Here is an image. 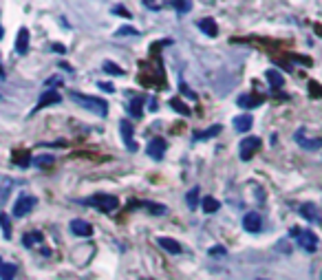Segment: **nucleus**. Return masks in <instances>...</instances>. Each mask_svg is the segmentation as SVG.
I'll list each match as a JSON object with an SVG mask.
<instances>
[{"label":"nucleus","instance_id":"f257e3e1","mask_svg":"<svg viewBox=\"0 0 322 280\" xmlns=\"http://www.w3.org/2000/svg\"><path fill=\"white\" fill-rule=\"evenodd\" d=\"M71 99H75V104H79L82 108L91 110V113L99 115V117H106V113H108V104L102 97H93V95H84V93L71 91Z\"/></svg>","mask_w":322,"mask_h":280},{"label":"nucleus","instance_id":"f03ea898","mask_svg":"<svg viewBox=\"0 0 322 280\" xmlns=\"http://www.w3.org/2000/svg\"><path fill=\"white\" fill-rule=\"evenodd\" d=\"M84 203L95 205L99 212H115L119 208V201H117V196H113V194H95L91 198H86Z\"/></svg>","mask_w":322,"mask_h":280},{"label":"nucleus","instance_id":"7ed1b4c3","mask_svg":"<svg viewBox=\"0 0 322 280\" xmlns=\"http://www.w3.org/2000/svg\"><path fill=\"white\" fill-rule=\"evenodd\" d=\"M35 205H38V198H35V196H31V194H20V196L16 198V205H13V216H16V218L27 216L29 212L35 208Z\"/></svg>","mask_w":322,"mask_h":280},{"label":"nucleus","instance_id":"20e7f679","mask_svg":"<svg viewBox=\"0 0 322 280\" xmlns=\"http://www.w3.org/2000/svg\"><path fill=\"white\" fill-rule=\"evenodd\" d=\"M260 148V139L258 137H245L243 142H240V150H238V154H240V159L243 161H250L252 157H254V152Z\"/></svg>","mask_w":322,"mask_h":280},{"label":"nucleus","instance_id":"39448f33","mask_svg":"<svg viewBox=\"0 0 322 280\" xmlns=\"http://www.w3.org/2000/svg\"><path fill=\"white\" fill-rule=\"evenodd\" d=\"M296 241L300 243V247L307 249V252H316V249H318V236H316V234H313L311 230L300 232L298 236H296Z\"/></svg>","mask_w":322,"mask_h":280},{"label":"nucleus","instance_id":"423d86ee","mask_svg":"<svg viewBox=\"0 0 322 280\" xmlns=\"http://www.w3.org/2000/svg\"><path fill=\"white\" fill-rule=\"evenodd\" d=\"M146 152L150 154L155 161H159L161 157L166 154V139H161V137H155V139H150L148 146H146Z\"/></svg>","mask_w":322,"mask_h":280},{"label":"nucleus","instance_id":"0eeeda50","mask_svg":"<svg viewBox=\"0 0 322 280\" xmlns=\"http://www.w3.org/2000/svg\"><path fill=\"white\" fill-rule=\"evenodd\" d=\"M62 102V95L57 93V91H47V93H42L40 95V99H38V106L33 108V113H38V110H42V108H47V106H51V104H60Z\"/></svg>","mask_w":322,"mask_h":280},{"label":"nucleus","instance_id":"6e6552de","mask_svg":"<svg viewBox=\"0 0 322 280\" xmlns=\"http://www.w3.org/2000/svg\"><path fill=\"white\" fill-rule=\"evenodd\" d=\"M243 227H245L247 232H252V234L260 232V227H263V218H260L258 212H247V214L243 216Z\"/></svg>","mask_w":322,"mask_h":280},{"label":"nucleus","instance_id":"1a4fd4ad","mask_svg":"<svg viewBox=\"0 0 322 280\" xmlns=\"http://www.w3.org/2000/svg\"><path fill=\"white\" fill-rule=\"evenodd\" d=\"M298 212H300V216L307 218L309 223H320V221H322L320 210H318L313 203H305V205H300V210H298Z\"/></svg>","mask_w":322,"mask_h":280},{"label":"nucleus","instance_id":"9d476101","mask_svg":"<svg viewBox=\"0 0 322 280\" xmlns=\"http://www.w3.org/2000/svg\"><path fill=\"white\" fill-rule=\"evenodd\" d=\"M119 130H122V137H124V144H126V148L137 150V144L133 142V124H130L128 119H122Z\"/></svg>","mask_w":322,"mask_h":280},{"label":"nucleus","instance_id":"9b49d317","mask_svg":"<svg viewBox=\"0 0 322 280\" xmlns=\"http://www.w3.org/2000/svg\"><path fill=\"white\" fill-rule=\"evenodd\" d=\"M71 232L75 234V236H91L93 225L86 223V221H82V218H75V221H71Z\"/></svg>","mask_w":322,"mask_h":280},{"label":"nucleus","instance_id":"f8f14e48","mask_svg":"<svg viewBox=\"0 0 322 280\" xmlns=\"http://www.w3.org/2000/svg\"><path fill=\"white\" fill-rule=\"evenodd\" d=\"M27 51H29V29L23 27L18 31V35H16V53L18 55H25Z\"/></svg>","mask_w":322,"mask_h":280},{"label":"nucleus","instance_id":"ddd939ff","mask_svg":"<svg viewBox=\"0 0 322 280\" xmlns=\"http://www.w3.org/2000/svg\"><path fill=\"white\" fill-rule=\"evenodd\" d=\"M303 135H305V130L300 128V130L296 132V137H294L296 142L303 146V148H307V150H318V148H322V139H305Z\"/></svg>","mask_w":322,"mask_h":280},{"label":"nucleus","instance_id":"4468645a","mask_svg":"<svg viewBox=\"0 0 322 280\" xmlns=\"http://www.w3.org/2000/svg\"><path fill=\"white\" fill-rule=\"evenodd\" d=\"M199 29L206 35H210V38H216L218 35V27H216V22H214V18H203V20H199Z\"/></svg>","mask_w":322,"mask_h":280},{"label":"nucleus","instance_id":"2eb2a0df","mask_svg":"<svg viewBox=\"0 0 322 280\" xmlns=\"http://www.w3.org/2000/svg\"><path fill=\"white\" fill-rule=\"evenodd\" d=\"M265 77H267V82H269V86H272L274 91H278V88H283V84H285V77H283L276 69H267Z\"/></svg>","mask_w":322,"mask_h":280},{"label":"nucleus","instance_id":"dca6fc26","mask_svg":"<svg viewBox=\"0 0 322 280\" xmlns=\"http://www.w3.org/2000/svg\"><path fill=\"white\" fill-rule=\"evenodd\" d=\"M157 243L161 247L166 249V252H170V254H181V245L174 238H168V236H159Z\"/></svg>","mask_w":322,"mask_h":280},{"label":"nucleus","instance_id":"f3484780","mask_svg":"<svg viewBox=\"0 0 322 280\" xmlns=\"http://www.w3.org/2000/svg\"><path fill=\"white\" fill-rule=\"evenodd\" d=\"M252 124H254V119L250 115H238V117H234V128H236L238 132H247L252 128Z\"/></svg>","mask_w":322,"mask_h":280},{"label":"nucleus","instance_id":"a211bd4d","mask_svg":"<svg viewBox=\"0 0 322 280\" xmlns=\"http://www.w3.org/2000/svg\"><path fill=\"white\" fill-rule=\"evenodd\" d=\"M18 267L13 263H0V280H13Z\"/></svg>","mask_w":322,"mask_h":280},{"label":"nucleus","instance_id":"6ab92c4d","mask_svg":"<svg viewBox=\"0 0 322 280\" xmlns=\"http://www.w3.org/2000/svg\"><path fill=\"white\" fill-rule=\"evenodd\" d=\"M258 104H260L258 95H240V97H238V106L240 108H256Z\"/></svg>","mask_w":322,"mask_h":280},{"label":"nucleus","instance_id":"aec40b11","mask_svg":"<svg viewBox=\"0 0 322 280\" xmlns=\"http://www.w3.org/2000/svg\"><path fill=\"white\" fill-rule=\"evenodd\" d=\"M201 208H203V212H206V214H214V212L221 208V203H218L214 196H206V198L201 201Z\"/></svg>","mask_w":322,"mask_h":280},{"label":"nucleus","instance_id":"412c9836","mask_svg":"<svg viewBox=\"0 0 322 280\" xmlns=\"http://www.w3.org/2000/svg\"><path fill=\"white\" fill-rule=\"evenodd\" d=\"M42 241H45L42 232H27L25 236H23L25 247H33V245H38V243H42Z\"/></svg>","mask_w":322,"mask_h":280},{"label":"nucleus","instance_id":"4be33fe9","mask_svg":"<svg viewBox=\"0 0 322 280\" xmlns=\"http://www.w3.org/2000/svg\"><path fill=\"white\" fill-rule=\"evenodd\" d=\"M218 132H221V124H216V126H210L208 130L194 132V137H196V139H212V137H216Z\"/></svg>","mask_w":322,"mask_h":280},{"label":"nucleus","instance_id":"5701e85b","mask_svg":"<svg viewBox=\"0 0 322 280\" xmlns=\"http://www.w3.org/2000/svg\"><path fill=\"white\" fill-rule=\"evenodd\" d=\"M31 159L33 157H29V152H13V164L20 168H29L31 166Z\"/></svg>","mask_w":322,"mask_h":280},{"label":"nucleus","instance_id":"b1692460","mask_svg":"<svg viewBox=\"0 0 322 280\" xmlns=\"http://www.w3.org/2000/svg\"><path fill=\"white\" fill-rule=\"evenodd\" d=\"M53 154H40V157H33L31 159V164L33 166H38V168H49V166H53Z\"/></svg>","mask_w":322,"mask_h":280},{"label":"nucleus","instance_id":"393cba45","mask_svg":"<svg viewBox=\"0 0 322 280\" xmlns=\"http://www.w3.org/2000/svg\"><path fill=\"white\" fill-rule=\"evenodd\" d=\"M0 230H3L5 238H11V218L5 212H0Z\"/></svg>","mask_w":322,"mask_h":280},{"label":"nucleus","instance_id":"a878e982","mask_svg":"<svg viewBox=\"0 0 322 280\" xmlns=\"http://www.w3.org/2000/svg\"><path fill=\"white\" fill-rule=\"evenodd\" d=\"M142 205L150 212V214H157V216H161V214H166V212H168V208H166V205H161V203H152V201H148V203H142Z\"/></svg>","mask_w":322,"mask_h":280},{"label":"nucleus","instance_id":"bb28decb","mask_svg":"<svg viewBox=\"0 0 322 280\" xmlns=\"http://www.w3.org/2000/svg\"><path fill=\"white\" fill-rule=\"evenodd\" d=\"M170 106H172L174 110H177L179 115H186V117H188L190 113H192V110H190V106H188V104H184V102L177 99V97H172V99H170Z\"/></svg>","mask_w":322,"mask_h":280},{"label":"nucleus","instance_id":"cd10ccee","mask_svg":"<svg viewBox=\"0 0 322 280\" xmlns=\"http://www.w3.org/2000/svg\"><path fill=\"white\" fill-rule=\"evenodd\" d=\"M186 201H188V205H190V208H199V188H192V190H190V192L186 194Z\"/></svg>","mask_w":322,"mask_h":280},{"label":"nucleus","instance_id":"c85d7f7f","mask_svg":"<svg viewBox=\"0 0 322 280\" xmlns=\"http://www.w3.org/2000/svg\"><path fill=\"white\" fill-rule=\"evenodd\" d=\"M128 110H130V115L137 117V119H139V117L144 115V110H142V99H130Z\"/></svg>","mask_w":322,"mask_h":280},{"label":"nucleus","instance_id":"c756f323","mask_svg":"<svg viewBox=\"0 0 322 280\" xmlns=\"http://www.w3.org/2000/svg\"><path fill=\"white\" fill-rule=\"evenodd\" d=\"M172 7H174V9H177L179 13H186V11L192 9V3H190V0H177V3H172Z\"/></svg>","mask_w":322,"mask_h":280},{"label":"nucleus","instance_id":"7c9ffc66","mask_svg":"<svg viewBox=\"0 0 322 280\" xmlns=\"http://www.w3.org/2000/svg\"><path fill=\"white\" fill-rule=\"evenodd\" d=\"M104 71L111 73V75H124V71H122L115 62H104Z\"/></svg>","mask_w":322,"mask_h":280},{"label":"nucleus","instance_id":"2f4dec72","mask_svg":"<svg viewBox=\"0 0 322 280\" xmlns=\"http://www.w3.org/2000/svg\"><path fill=\"white\" fill-rule=\"evenodd\" d=\"M113 13H117V16H124V18H130V16H133V13H130L128 9H124L122 5H115V7H113Z\"/></svg>","mask_w":322,"mask_h":280},{"label":"nucleus","instance_id":"473e14b6","mask_svg":"<svg viewBox=\"0 0 322 280\" xmlns=\"http://www.w3.org/2000/svg\"><path fill=\"white\" fill-rule=\"evenodd\" d=\"M276 249H278V252H283V254H291V245H287V241H278Z\"/></svg>","mask_w":322,"mask_h":280},{"label":"nucleus","instance_id":"72a5a7b5","mask_svg":"<svg viewBox=\"0 0 322 280\" xmlns=\"http://www.w3.org/2000/svg\"><path fill=\"white\" fill-rule=\"evenodd\" d=\"M117 35H139V31L135 27H122L119 31H117Z\"/></svg>","mask_w":322,"mask_h":280},{"label":"nucleus","instance_id":"f704fd0d","mask_svg":"<svg viewBox=\"0 0 322 280\" xmlns=\"http://www.w3.org/2000/svg\"><path fill=\"white\" fill-rule=\"evenodd\" d=\"M144 7H148V9H161V7H164V5H161V3H152V0H144Z\"/></svg>","mask_w":322,"mask_h":280},{"label":"nucleus","instance_id":"c9c22d12","mask_svg":"<svg viewBox=\"0 0 322 280\" xmlns=\"http://www.w3.org/2000/svg\"><path fill=\"white\" fill-rule=\"evenodd\" d=\"M99 88H102L104 93H115V86L108 84V82H99Z\"/></svg>","mask_w":322,"mask_h":280},{"label":"nucleus","instance_id":"e433bc0d","mask_svg":"<svg viewBox=\"0 0 322 280\" xmlns=\"http://www.w3.org/2000/svg\"><path fill=\"white\" fill-rule=\"evenodd\" d=\"M179 88H181V93H186V95H188V97H190V99H194V97H196V95H194L192 91H190V88H188V86H186L184 82H181V86H179Z\"/></svg>","mask_w":322,"mask_h":280},{"label":"nucleus","instance_id":"4c0bfd02","mask_svg":"<svg viewBox=\"0 0 322 280\" xmlns=\"http://www.w3.org/2000/svg\"><path fill=\"white\" fill-rule=\"evenodd\" d=\"M225 254V247H212L210 249V256H223Z\"/></svg>","mask_w":322,"mask_h":280},{"label":"nucleus","instance_id":"58836bf2","mask_svg":"<svg viewBox=\"0 0 322 280\" xmlns=\"http://www.w3.org/2000/svg\"><path fill=\"white\" fill-rule=\"evenodd\" d=\"M53 51H57V53H64L67 49H64V44H53Z\"/></svg>","mask_w":322,"mask_h":280},{"label":"nucleus","instance_id":"ea45409f","mask_svg":"<svg viewBox=\"0 0 322 280\" xmlns=\"http://www.w3.org/2000/svg\"><path fill=\"white\" fill-rule=\"evenodd\" d=\"M0 38H3V27H0Z\"/></svg>","mask_w":322,"mask_h":280},{"label":"nucleus","instance_id":"a19ab883","mask_svg":"<svg viewBox=\"0 0 322 280\" xmlns=\"http://www.w3.org/2000/svg\"><path fill=\"white\" fill-rule=\"evenodd\" d=\"M0 75H3V69H0Z\"/></svg>","mask_w":322,"mask_h":280},{"label":"nucleus","instance_id":"79ce46f5","mask_svg":"<svg viewBox=\"0 0 322 280\" xmlns=\"http://www.w3.org/2000/svg\"><path fill=\"white\" fill-rule=\"evenodd\" d=\"M260 280H265V278H260Z\"/></svg>","mask_w":322,"mask_h":280}]
</instances>
